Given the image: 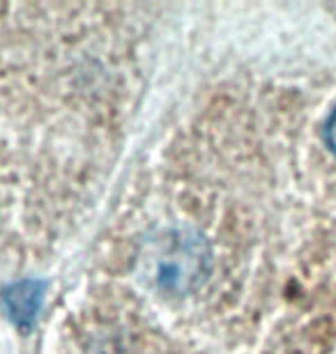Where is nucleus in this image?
Segmentation results:
<instances>
[{"instance_id":"1","label":"nucleus","mask_w":336,"mask_h":354,"mask_svg":"<svg viewBox=\"0 0 336 354\" xmlns=\"http://www.w3.org/2000/svg\"><path fill=\"white\" fill-rule=\"evenodd\" d=\"M139 267L143 279L159 292L170 297L189 295L201 288L210 274V244L201 232L184 225L157 230L141 246Z\"/></svg>"},{"instance_id":"2","label":"nucleus","mask_w":336,"mask_h":354,"mask_svg":"<svg viewBox=\"0 0 336 354\" xmlns=\"http://www.w3.org/2000/svg\"><path fill=\"white\" fill-rule=\"evenodd\" d=\"M325 140H327V145H330V150L336 154V106H334V111L330 113V118H327V124H325Z\"/></svg>"}]
</instances>
